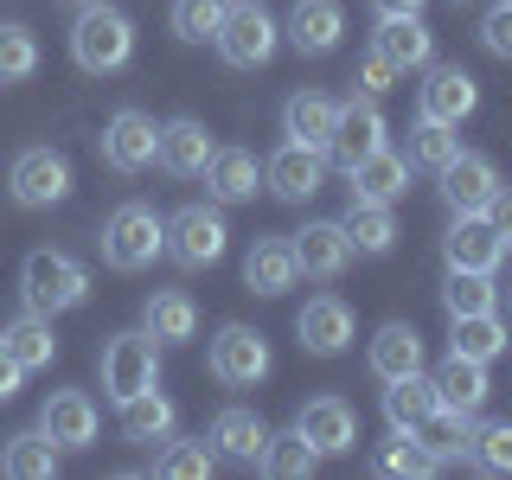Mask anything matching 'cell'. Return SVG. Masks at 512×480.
I'll return each instance as SVG.
<instances>
[{
    "label": "cell",
    "mask_w": 512,
    "mask_h": 480,
    "mask_svg": "<svg viewBox=\"0 0 512 480\" xmlns=\"http://www.w3.org/2000/svg\"><path fill=\"white\" fill-rule=\"evenodd\" d=\"M256 186H263V160H256L250 148H218L212 167H205L212 205H244V199H256Z\"/></svg>",
    "instance_id": "484cf974"
},
{
    "label": "cell",
    "mask_w": 512,
    "mask_h": 480,
    "mask_svg": "<svg viewBox=\"0 0 512 480\" xmlns=\"http://www.w3.org/2000/svg\"><path fill=\"white\" fill-rule=\"evenodd\" d=\"M442 263L448 269H480V276H493V269L506 263V244L493 237V224L480 212H455V224L442 231Z\"/></svg>",
    "instance_id": "9a60e30c"
},
{
    "label": "cell",
    "mask_w": 512,
    "mask_h": 480,
    "mask_svg": "<svg viewBox=\"0 0 512 480\" xmlns=\"http://www.w3.org/2000/svg\"><path fill=\"white\" fill-rule=\"evenodd\" d=\"M0 468L13 480H52L58 474V442L45 436V429H20V436H7V448H0Z\"/></svg>",
    "instance_id": "836d02e7"
},
{
    "label": "cell",
    "mask_w": 512,
    "mask_h": 480,
    "mask_svg": "<svg viewBox=\"0 0 512 480\" xmlns=\"http://www.w3.org/2000/svg\"><path fill=\"white\" fill-rule=\"evenodd\" d=\"M391 84H397V71H391L378 52H365V64H359V90H365V96H384Z\"/></svg>",
    "instance_id": "7dc6e473"
},
{
    "label": "cell",
    "mask_w": 512,
    "mask_h": 480,
    "mask_svg": "<svg viewBox=\"0 0 512 480\" xmlns=\"http://www.w3.org/2000/svg\"><path fill=\"white\" fill-rule=\"evenodd\" d=\"M288 244H295V263H301V276H308V282H333V276H346V263H352V244H346L340 218L301 224Z\"/></svg>",
    "instance_id": "ac0fdd59"
},
{
    "label": "cell",
    "mask_w": 512,
    "mask_h": 480,
    "mask_svg": "<svg viewBox=\"0 0 512 480\" xmlns=\"http://www.w3.org/2000/svg\"><path fill=\"white\" fill-rule=\"evenodd\" d=\"M442 308H448V320H455V314H487V308H500V282L480 276V269H448Z\"/></svg>",
    "instance_id": "74e56055"
},
{
    "label": "cell",
    "mask_w": 512,
    "mask_h": 480,
    "mask_svg": "<svg viewBox=\"0 0 512 480\" xmlns=\"http://www.w3.org/2000/svg\"><path fill=\"white\" fill-rule=\"evenodd\" d=\"M224 13H231V0H173V32L186 45H205V39H218Z\"/></svg>",
    "instance_id": "b9f144b4"
},
{
    "label": "cell",
    "mask_w": 512,
    "mask_h": 480,
    "mask_svg": "<svg viewBox=\"0 0 512 480\" xmlns=\"http://www.w3.org/2000/svg\"><path fill=\"white\" fill-rule=\"evenodd\" d=\"M7 192L26 212H45V205L71 199V160L58 148H20L13 154V173H7Z\"/></svg>",
    "instance_id": "52a82bcc"
},
{
    "label": "cell",
    "mask_w": 512,
    "mask_h": 480,
    "mask_svg": "<svg viewBox=\"0 0 512 480\" xmlns=\"http://www.w3.org/2000/svg\"><path fill=\"white\" fill-rule=\"evenodd\" d=\"M218 468V448L212 442H180V436H167V448H160V461H154V474H167V480H205Z\"/></svg>",
    "instance_id": "ab89813d"
},
{
    "label": "cell",
    "mask_w": 512,
    "mask_h": 480,
    "mask_svg": "<svg viewBox=\"0 0 512 480\" xmlns=\"http://www.w3.org/2000/svg\"><path fill=\"white\" fill-rule=\"evenodd\" d=\"M205 365H212L218 384H231V391H244V384H263L269 378V340L244 320H231V327H218L212 352H205Z\"/></svg>",
    "instance_id": "9c48e42d"
},
{
    "label": "cell",
    "mask_w": 512,
    "mask_h": 480,
    "mask_svg": "<svg viewBox=\"0 0 512 480\" xmlns=\"http://www.w3.org/2000/svg\"><path fill=\"white\" fill-rule=\"evenodd\" d=\"M205 442H212L224 461H244V468H256V455H263V442H269V423H263L256 410L231 404V410H218V416H212Z\"/></svg>",
    "instance_id": "d4e9b609"
},
{
    "label": "cell",
    "mask_w": 512,
    "mask_h": 480,
    "mask_svg": "<svg viewBox=\"0 0 512 480\" xmlns=\"http://www.w3.org/2000/svg\"><path fill=\"white\" fill-rule=\"evenodd\" d=\"M340 231H346L352 256H384V250L397 244V218H391V205H372V199H352V212L340 218Z\"/></svg>",
    "instance_id": "d6a6232c"
},
{
    "label": "cell",
    "mask_w": 512,
    "mask_h": 480,
    "mask_svg": "<svg viewBox=\"0 0 512 480\" xmlns=\"http://www.w3.org/2000/svg\"><path fill=\"white\" fill-rule=\"evenodd\" d=\"M173 423H180V410H173V397H160V384L122 404V436L128 442H167Z\"/></svg>",
    "instance_id": "8d00e7d4"
},
{
    "label": "cell",
    "mask_w": 512,
    "mask_h": 480,
    "mask_svg": "<svg viewBox=\"0 0 512 480\" xmlns=\"http://www.w3.org/2000/svg\"><path fill=\"white\" fill-rule=\"evenodd\" d=\"M0 346L20 359V372H45V365L58 359V333H52V320L32 314V308L13 320V327H0Z\"/></svg>",
    "instance_id": "4dcf8cb0"
},
{
    "label": "cell",
    "mask_w": 512,
    "mask_h": 480,
    "mask_svg": "<svg viewBox=\"0 0 512 480\" xmlns=\"http://www.w3.org/2000/svg\"><path fill=\"white\" fill-rule=\"evenodd\" d=\"M340 32H346V13H340V0H295V7H288V26H282V39L295 45L301 58H327L333 45H340Z\"/></svg>",
    "instance_id": "ffe728a7"
},
{
    "label": "cell",
    "mask_w": 512,
    "mask_h": 480,
    "mask_svg": "<svg viewBox=\"0 0 512 480\" xmlns=\"http://www.w3.org/2000/svg\"><path fill=\"white\" fill-rule=\"evenodd\" d=\"M468 461L480 474H512V423H480L468 442Z\"/></svg>",
    "instance_id": "ee69618b"
},
{
    "label": "cell",
    "mask_w": 512,
    "mask_h": 480,
    "mask_svg": "<svg viewBox=\"0 0 512 480\" xmlns=\"http://www.w3.org/2000/svg\"><path fill=\"white\" fill-rule=\"evenodd\" d=\"M333 122H340V103H333V96H320V90H295L282 103V135L301 141V148H320V154H327Z\"/></svg>",
    "instance_id": "83f0119b"
},
{
    "label": "cell",
    "mask_w": 512,
    "mask_h": 480,
    "mask_svg": "<svg viewBox=\"0 0 512 480\" xmlns=\"http://www.w3.org/2000/svg\"><path fill=\"white\" fill-rule=\"evenodd\" d=\"M224 244H231V224H224L218 205H180L167 218V256L180 269H212Z\"/></svg>",
    "instance_id": "8992f818"
},
{
    "label": "cell",
    "mask_w": 512,
    "mask_h": 480,
    "mask_svg": "<svg viewBox=\"0 0 512 480\" xmlns=\"http://www.w3.org/2000/svg\"><path fill=\"white\" fill-rule=\"evenodd\" d=\"M295 282H301L295 244H288V237H256L250 256H244V288L250 295H288Z\"/></svg>",
    "instance_id": "44dd1931"
},
{
    "label": "cell",
    "mask_w": 512,
    "mask_h": 480,
    "mask_svg": "<svg viewBox=\"0 0 512 480\" xmlns=\"http://www.w3.org/2000/svg\"><path fill=\"white\" fill-rule=\"evenodd\" d=\"M455 7H474V0H455Z\"/></svg>",
    "instance_id": "816d5d0a"
},
{
    "label": "cell",
    "mask_w": 512,
    "mask_h": 480,
    "mask_svg": "<svg viewBox=\"0 0 512 480\" xmlns=\"http://www.w3.org/2000/svg\"><path fill=\"white\" fill-rule=\"evenodd\" d=\"M372 52L391 64V71H423L436 58V32L423 26V13H378Z\"/></svg>",
    "instance_id": "5bb4252c"
},
{
    "label": "cell",
    "mask_w": 512,
    "mask_h": 480,
    "mask_svg": "<svg viewBox=\"0 0 512 480\" xmlns=\"http://www.w3.org/2000/svg\"><path fill=\"white\" fill-rule=\"evenodd\" d=\"M39 71V39L20 20H0V84H26Z\"/></svg>",
    "instance_id": "60d3db41"
},
{
    "label": "cell",
    "mask_w": 512,
    "mask_h": 480,
    "mask_svg": "<svg viewBox=\"0 0 512 480\" xmlns=\"http://www.w3.org/2000/svg\"><path fill=\"white\" fill-rule=\"evenodd\" d=\"M295 429L320 448V461L327 455H346V448H359V410L346 404V397H308V404L295 410Z\"/></svg>",
    "instance_id": "4fadbf2b"
},
{
    "label": "cell",
    "mask_w": 512,
    "mask_h": 480,
    "mask_svg": "<svg viewBox=\"0 0 512 480\" xmlns=\"http://www.w3.org/2000/svg\"><path fill=\"white\" fill-rule=\"evenodd\" d=\"M212 154H218V141H212V128H205L199 116H173V122H160V167L173 173V180H199L205 167H212Z\"/></svg>",
    "instance_id": "2e32d148"
},
{
    "label": "cell",
    "mask_w": 512,
    "mask_h": 480,
    "mask_svg": "<svg viewBox=\"0 0 512 480\" xmlns=\"http://www.w3.org/2000/svg\"><path fill=\"white\" fill-rule=\"evenodd\" d=\"M429 410H436V378L429 372H410V378L384 384V423L391 429H416Z\"/></svg>",
    "instance_id": "d590c367"
},
{
    "label": "cell",
    "mask_w": 512,
    "mask_h": 480,
    "mask_svg": "<svg viewBox=\"0 0 512 480\" xmlns=\"http://www.w3.org/2000/svg\"><path fill=\"white\" fill-rule=\"evenodd\" d=\"M20 378H26V372H20V359H13V352L0 346V404H13V391H20Z\"/></svg>",
    "instance_id": "c3c4849f"
},
{
    "label": "cell",
    "mask_w": 512,
    "mask_h": 480,
    "mask_svg": "<svg viewBox=\"0 0 512 480\" xmlns=\"http://www.w3.org/2000/svg\"><path fill=\"white\" fill-rule=\"evenodd\" d=\"M154 154H160V122L148 109H116L103 122V167L109 173H141V167H154Z\"/></svg>",
    "instance_id": "8fae6325"
},
{
    "label": "cell",
    "mask_w": 512,
    "mask_h": 480,
    "mask_svg": "<svg viewBox=\"0 0 512 480\" xmlns=\"http://www.w3.org/2000/svg\"><path fill=\"white\" fill-rule=\"evenodd\" d=\"M71 58H77V71H90V77L122 71V64L135 58V20H128V13H116L109 0H96V7H77Z\"/></svg>",
    "instance_id": "7a4b0ae2"
},
{
    "label": "cell",
    "mask_w": 512,
    "mask_h": 480,
    "mask_svg": "<svg viewBox=\"0 0 512 480\" xmlns=\"http://www.w3.org/2000/svg\"><path fill=\"white\" fill-rule=\"evenodd\" d=\"M352 180V199H372V205H397L410 192V160L397 154V148H378V154H365L359 167L346 173Z\"/></svg>",
    "instance_id": "4316f807"
},
{
    "label": "cell",
    "mask_w": 512,
    "mask_h": 480,
    "mask_svg": "<svg viewBox=\"0 0 512 480\" xmlns=\"http://www.w3.org/2000/svg\"><path fill=\"white\" fill-rule=\"evenodd\" d=\"M455 154H461V135H455V128H448V122H429V116H416V128H410V148H404L410 167L442 173Z\"/></svg>",
    "instance_id": "f35d334b"
},
{
    "label": "cell",
    "mask_w": 512,
    "mask_h": 480,
    "mask_svg": "<svg viewBox=\"0 0 512 480\" xmlns=\"http://www.w3.org/2000/svg\"><path fill=\"white\" fill-rule=\"evenodd\" d=\"M410 436H416V442H423L429 455H436L442 468H448V461H461V455H468V442H474V416H461V410L436 404V410L423 416V423L410 429Z\"/></svg>",
    "instance_id": "1f68e13d"
},
{
    "label": "cell",
    "mask_w": 512,
    "mask_h": 480,
    "mask_svg": "<svg viewBox=\"0 0 512 480\" xmlns=\"http://www.w3.org/2000/svg\"><path fill=\"white\" fill-rule=\"evenodd\" d=\"M378 474H416V480H429V474H442V461L429 455V448L416 442L410 429H397V442L378 448Z\"/></svg>",
    "instance_id": "7bdbcfd3"
},
{
    "label": "cell",
    "mask_w": 512,
    "mask_h": 480,
    "mask_svg": "<svg viewBox=\"0 0 512 480\" xmlns=\"http://www.w3.org/2000/svg\"><path fill=\"white\" fill-rule=\"evenodd\" d=\"M480 45H487L493 58H512V0L487 7V20H480Z\"/></svg>",
    "instance_id": "f6af8a7d"
},
{
    "label": "cell",
    "mask_w": 512,
    "mask_h": 480,
    "mask_svg": "<svg viewBox=\"0 0 512 480\" xmlns=\"http://www.w3.org/2000/svg\"><path fill=\"white\" fill-rule=\"evenodd\" d=\"M141 327L160 346H186V340H199V308H192V295H180V288H160V295H148V308H141Z\"/></svg>",
    "instance_id": "f546056e"
},
{
    "label": "cell",
    "mask_w": 512,
    "mask_h": 480,
    "mask_svg": "<svg viewBox=\"0 0 512 480\" xmlns=\"http://www.w3.org/2000/svg\"><path fill=\"white\" fill-rule=\"evenodd\" d=\"M372 7H378V13H423L429 0H372Z\"/></svg>",
    "instance_id": "681fc988"
},
{
    "label": "cell",
    "mask_w": 512,
    "mask_h": 480,
    "mask_svg": "<svg viewBox=\"0 0 512 480\" xmlns=\"http://www.w3.org/2000/svg\"><path fill=\"white\" fill-rule=\"evenodd\" d=\"M39 429L58 442V455H64V448H90L96 442V404L84 391H52L45 410H39Z\"/></svg>",
    "instance_id": "603a6c76"
},
{
    "label": "cell",
    "mask_w": 512,
    "mask_h": 480,
    "mask_svg": "<svg viewBox=\"0 0 512 480\" xmlns=\"http://www.w3.org/2000/svg\"><path fill=\"white\" fill-rule=\"evenodd\" d=\"M154 384H160V340H154L148 327L103 340V391H109V404L122 410L128 397L154 391Z\"/></svg>",
    "instance_id": "277c9868"
},
{
    "label": "cell",
    "mask_w": 512,
    "mask_h": 480,
    "mask_svg": "<svg viewBox=\"0 0 512 480\" xmlns=\"http://www.w3.org/2000/svg\"><path fill=\"white\" fill-rule=\"evenodd\" d=\"M423 71H429V77H423V90H416V116L461 128V122L480 109V84L461 71V64H436V58H429Z\"/></svg>",
    "instance_id": "30bf717a"
},
{
    "label": "cell",
    "mask_w": 512,
    "mask_h": 480,
    "mask_svg": "<svg viewBox=\"0 0 512 480\" xmlns=\"http://www.w3.org/2000/svg\"><path fill=\"white\" fill-rule=\"evenodd\" d=\"M372 378L378 384H391V378H410V372H423V333L410 327V320H384V327L372 333Z\"/></svg>",
    "instance_id": "7402d4cb"
},
{
    "label": "cell",
    "mask_w": 512,
    "mask_h": 480,
    "mask_svg": "<svg viewBox=\"0 0 512 480\" xmlns=\"http://www.w3.org/2000/svg\"><path fill=\"white\" fill-rule=\"evenodd\" d=\"M256 468L263 474H276V480H308L320 468V448L301 436V429H269V442H263V455H256Z\"/></svg>",
    "instance_id": "e575fe53"
},
{
    "label": "cell",
    "mask_w": 512,
    "mask_h": 480,
    "mask_svg": "<svg viewBox=\"0 0 512 480\" xmlns=\"http://www.w3.org/2000/svg\"><path fill=\"white\" fill-rule=\"evenodd\" d=\"M480 218H487V224H493V237H500V244L512 250V186H500V192H493V199H487V212H480Z\"/></svg>",
    "instance_id": "bcb514c9"
},
{
    "label": "cell",
    "mask_w": 512,
    "mask_h": 480,
    "mask_svg": "<svg viewBox=\"0 0 512 480\" xmlns=\"http://www.w3.org/2000/svg\"><path fill=\"white\" fill-rule=\"evenodd\" d=\"M20 301L32 314H71V308H84L90 301V269L77 263V256H64V250H32L26 263H20Z\"/></svg>",
    "instance_id": "6da1fadb"
},
{
    "label": "cell",
    "mask_w": 512,
    "mask_h": 480,
    "mask_svg": "<svg viewBox=\"0 0 512 480\" xmlns=\"http://www.w3.org/2000/svg\"><path fill=\"white\" fill-rule=\"evenodd\" d=\"M506 346H512V333H506L500 308H487V314H455V320H448V352H461V359L493 365Z\"/></svg>",
    "instance_id": "f1b7e54d"
},
{
    "label": "cell",
    "mask_w": 512,
    "mask_h": 480,
    "mask_svg": "<svg viewBox=\"0 0 512 480\" xmlns=\"http://www.w3.org/2000/svg\"><path fill=\"white\" fill-rule=\"evenodd\" d=\"M384 135H391V122H384L378 96H352V103H340V122H333V135H327V160L340 173H352L365 154L384 148Z\"/></svg>",
    "instance_id": "ba28073f"
},
{
    "label": "cell",
    "mask_w": 512,
    "mask_h": 480,
    "mask_svg": "<svg viewBox=\"0 0 512 480\" xmlns=\"http://www.w3.org/2000/svg\"><path fill=\"white\" fill-rule=\"evenodd\" d=\"M295 333H301V346H308L314 359H340L352 346V333H359V320H352V308L340 295H314L308 308L295 314Z\"/></svg>",
    "instance_id": "e0dca14e"
},
{
    "label": "cell",
    "mask_w": 512,
    "mask_h": 480,
    "mask_svg": "<svg viewBox=\"0 0 512 480\" xmlns=\"http://www.w3.org/2000/svg\"><path fill=\"white\" fill-rule=\"evenodd\" d=\"M212 45H218V58L231 64V71H263V64L276 58V45H282V26L269 20L256 0H231V13H224Z\"/></svg>",
    "instance_id": "5b68a950"
},
{
    "label": "cell",
    "mask_w": 512,
    "mask_h": 480,
    "mask_svg": "<svg viewBox=\"0 0 512 480\" xmlns=\"http://www.w3.org/2000/svg\"><path fill=\"white\" fill-rule=\"evenodd\" d=\"M506 301H512V282H506Z\"/></svg>",
    "instance_id": "f5cc1de1"
},
{
    "label": "cell",
    "mask_w": 512,
    "mask_h": 480,
    "mask_svg": "<svg viewBox=\"0 0 512 480\" xmlns=\"http://www.w3.org/2000/svg\"><path fill=\"white\" fill-rule=\"evenodd\" d=\"M436 180H442L448 212H487V199L500 192V167H493L487 154H468V148H461V154L436 173Z\"/></svg>",
    "instance_id": "d6986e66"
},
{
    "label": "cell",
    "mask_w": 512,
    "mask_h": 480,
    "mask_svg": "<svg viewBox=\"0 0 512 480\" xmlns=\"http://www.w3.org/2000/svg\"><path fill=\"white\" fill-rule=\"evenodd\" d=\"M320 180H327V154L301 148V141H282V148L263 160V186L276 192V199H288V205H308L320 192Z\"/></svg>",
    "instance_id": "7c38bea8"
},
{
    "label": "cell",
    "mask_w": 512,
    "mask_h": 480,
    "mask_svg": "<svg viewBox=\"0 0 512 480\" xmlns=\"http://www.w3.org/2000/svg\"><path fill=\"white\" fill-rule=\"evenodd\" d=\"M429 378H436V404L461 410V416H480V404L493 397V384H487V365H480V359H461V352H448V359H442Z\"/></svg>",
    "instance_id": "cb8c5ba5"
},
{
    "label": "cell",
    "mask_w": 512,
    "mask_h": 480,
    "mask_svg": "<svg viewBox=\"0 0 512 480\" xmlns=\"http://www.w3.org/2000/svg\"><path fill=\"white\" fill-rule=\"evenodd\" d=\"M71 7H96V0H71Z\"/></svg>",
    "instance_id": "f907efd6"
},
{
    "label": "cell",
    "mask_w": 512,
    "mask_h": 480,
    "mask_svg": "<svg viewBox=\"0 0 512 480\" xmlns=\"http://www.w3.org/2000/svg\"><path fill=\"white\" fill-rule=\"evenodd\" d=\"M154 256H167V218H160L154 205H116L109 224H103V263L122 269V276H135Z\"/></svg>",
    "instance_id": "3957f363"
}]
</instances>
